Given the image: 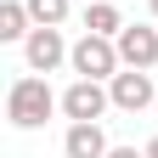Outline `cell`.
Instances as JSON below:
<instances>
[{
  "label": "cell",
  "instance_id": "cell-3",
  "mask_svg": "<svg viewBox=\"0 0 158 158\" xmlns=\"http://www.w3.org/2000/svg\"><path fill=\"white\" fill-rule=\"evenodd\" d=\"M107 90H113V107H124V113L158 107V90H152V68H124V73H113V79H107Z\"/></svg>",
  "mask_w": 158,
  "mask_h": 158
},
{
  "label": "cell",
  "instance_id": "cell-1",
  "mask_svg": "<svg viewBox=\"0 0 158 158\" xmlns=\"http://www.w3.org/2000/svg\"><path fill=\"white\" fill-rule=\"evenodd\" d=\"M56 107H62V102L51 96V85H45L40 73H28V79H17V85L6 90V118H11L17 130H40V124H45V118H51Z\"/></svg>",
  "mask_w": 158,
  "mask_h": 158
},
{
  "label": "cell",
  "instance_id": "cell-13",
  "mask_svg": "<svg viewBox=\"0 0 158 158\" xmlns=\"http://www.w3.org/2000/svg\"><path fill=\"white\" fill-rule=\"evenodd\" d=\"M147 6H152V17H158V0H147Z\"/></svg>",
  "mask_w": 158,
  "mask_h": 158
},
{
  "label": "cell",
  "instance_id": "cell-5",
  "mask_svg": "<svg viewBox=\"0 0 158 158\" xmlns=\"http://www.w3.org/2000/svg\"><path fill=\"white\" fill-rule=\"evenodd\" d=\"M23 56H28V68H34V73H51V68L68 56V45H62V34H56V28L34 23V34L23 40Z\"/></svg>",
  "mask_w": 158,
  "mask_h": 158
},
{
  "label": "cell",
  "instance_id": "cell-9",
  "mask_svg": "<svg viewBox=\"0 0 158 158\" xmlns=\"http://www.w3.org/2000/svg\"><path fill=\"white\" fill-rule=\"evenodd\" d=\"M34 17H28V0H6V6H0V40H28L34 28Z\"/></svg>",
  "mask_w": 158,
  "mask_h": 158
},
{
  "label": "cell",
  "instance_id": "cell-4",
  "mask_svg": "<svg viewBox=\"0 0 158 158\" xmlns=\"http://www.w3.org/2000/svg\"><path fill=\"white\" fill-rule=\"evenodd\" d=\"M107 102H113V90H102V79H73V85L62 90V113L73 118H102L107 113Z\"/></svg>",
  "mask_w": 158,
  "mask_h": 158
},
{
  "label": "cell",
  "instance_id": "cell-8",
  "mask_svg": "<svg viewBox=\"0 0 158 158\" xmlns=\"http://www.w3.org/2000/svg\"><path fill=\"white\" fill-rule=\"evenodd\" d=\"M85 28H90V34H113V40H118V28H124L118 0H90V6H85Z\"/></svg>",
  "mask_w": 158,
  "mask_h": 158
},
{
  "label": "cell",
  "instance_id": "cell-10",
  "mask_svg": "<svg viewBox=\"0 0 158 158\" xmlns=\"http://www.w3.org/2000/svg\"><path fill=\"white\" fill-rule=\"evenodd\" d=\"M28 17L45 23V28H56V23L68 17V0H28Z\"/></svg>",
  "mask_w": 158,
  "mask_h": 158
},
{
  "label": "cell",
  "instance_id": "cell-12",
  "mask_svg": "<svg viewBox=\"0 0 158 158\" xmlns=\"http://www.w3.org/2000/svg\"><path fill=\"white\" fill-rule=\"evenodd\" d=\"M147 158H158V135H152V141H147Z\"/></svg>",
  "mask_w": 158,
  "mask_h": 158
},
{
  "label": "cell",
  "instance_id": "cell-2",
  "mask_svg": "<svg viewBox=\"0 0 158 158\" xmlns=\"http://www.w3.org/2000/svg\"><path fill=\"white\" fill-rule=\"evenodd\" d=\"M68 62H73L79 79H113L124 56H118V40H113V34H90V28H85V40L68 51Z\"/></svg>",
  "mask_w": 158,
  "mask_h": 158
},
{
  "label": "cell",
  "instance_id": "cell-11",
  "mask_svg": "<svg viewBox=\"0 0 158 158\" xmlns=\"http://www.w3.org/2000/svg\"><path fill=\"white\" fill-rule=\"evenodd\" d=\"M107 158H147V147L135 152V147H107Z\"/></svg>",
  "mask_w": 158,
  "mask_h": 158
},
{
  "label": "cell",
  "instance_id": "cell-6",
  "mask_svg": "<svg viewBox=\"0 0 158 158\" xmlns=\"http://www.w3.org/2000/svg\"><path fill=\"white\" fill-rule=\"evenodd\" d=\"M118 56H124V68H152L158 62V28L124 23L118 28Z\"/></svg>",
  "mask_w": 158,
  "mask_h": 158
},
{
  "label": "cell",
  "instance_id": "cell-7",
  "mask_svg": "<svg viewBox=\"0 0 158 158\" xmlns=\"http://www.w3.org/2000/svg\"><path fill=\"white\" fill-rule=\"evenodd\" d=\"M62 152H68V158H107V135H102V124H96V118H79V124H68Z\"/></svg>",
  "mask_w": 158,
  "mask_h": 158
}]
</instances>
